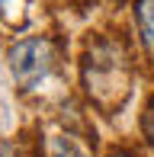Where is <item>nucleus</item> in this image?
<instances>
[{
	"instance_id": "nucleus-8",
	"label": "nucleus",
	"mask_w": 154,
	"mask_h": 157,
	"mask_svg": "<svg viewBox=\"0 0 154 157\" xmlns=\"http://www.w3.org/2000/svg\"><path fill=\"white\" fill-rule=\"evenodd\" d=\"M106 157H132V154H129V151H119V147H113V151H109Z\"/></svg>"
},
{
	"instance_id": "nucleus-1",
	"label": "nucleus",
	"mask_w": 154,
	"mask_h": 157,
	"mask_svg": "<svg viewBox=\"0 0 154 157\" xmlns=\"http://www.w3.org/2000/svg\"><path fill=\"white\" fill-rule=\"evenodd\" d=\"M80 77H83L87 96L100 109H116L125 99L129 83H132V64H129L122 42L106 39V35L93 39L80 61Z\"/></svg>"
},
{
	"instance_id": "nucleus-4",
	"label": "nucleus",
	"mask_w": 154,
	"mask_h": 157,
	"mask_svg": "<svg viewBox=\"0 0 154 157\" xmlns=\"http://www.w3.org/2000/svg\"><path fill=\"white\" fill-rule=\"evenodd\" d=\"M29 19V0H0V23L10 29H23Z\"/></svg>"
},
{
	"instance_id": "nucleus-6",
	"label": "nucleus",
	"mask_w": 154,
	"mask_h": 157,
	"mask_svg": "<svg viewBox=\"0 0 154 157\" xmlns=\"http://www.w3.org/2000/svg\"><path fill=\"white\" fill-rule=\"evenodd\" d=\"M141 132H144V138H148V144L154 147V96L148 99V106H144V112H141Z\"/></svg>"
},
{
	"instance_id": "nucleus-2",
	"label": "nucleus",
	"mask_w": 154,
	"mask_h": 157,
	"mask_svg": "<svg viewBox=\"0 0 154 157\" xmlns=\"http://www.w3.org/2000/svg\"><path fill=\"white\" fill-rule=\"evenodd\" d=\"M55 45L45 35H29V39H19L10 45L6 52V67L10 77L16 80L19 90H39L48 77L55 74Z\"/></svg>"
},
{
	"instance_id": "nucleus-3",
	"label": "nucleus",
	"mask_w": 154,
	"mask_h": 157,
	"mask_svg": "<svg viewBox=\"0 0 154 157\" xmlns=\"http://www.w3.org/2000/svg\"><path fill=\"white\" fill-rule=\"evenodd\" d=\"M135 26L144 52L154 61V0H135Z\"/></svg>"
},
{
	"instance_id": "nucleus-7",
	"label": "nucleus",
	"mask_w": 154,
	"mask_h": 157,
	"mask_svg": "<svg viewBox=\"0 0 154 157\" xmlns=\"http://www.w3.org/2000/svg\"><path fill=\"white\" fill-rule=\"evenodd\" d=\"M0 157H32V154H26L16 141H3L0 144Z\"/></svg>"
},
{
	"instance_id": "nucleus-5",
	"label": "nucleus",
	"mask_w": 154,
	"mask_h": 157,
	"mask_svg": "<svg viewBox=\"0 0 154 157\" xmlns=\"http://www.w3.org/2000/svg\"><path fill=\"white\" fill-rule=\"evenodd\" d=\"M48 157H80V151H77V144L67 135H52L48 138Z\"/></svg>"
}]
</instances>
